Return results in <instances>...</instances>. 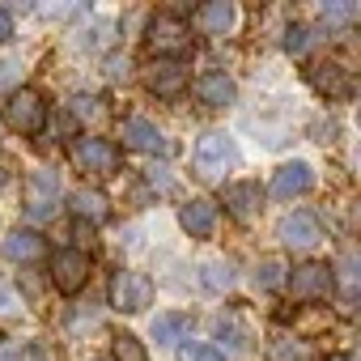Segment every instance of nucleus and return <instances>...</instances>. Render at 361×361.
Returning a JSON list of instances; mask_svg holds the SVG:
<instances>
[{
	"label": "nucleus",
	"mask_w": 361,
	"mask_h": 361,
	"mask_svg": "<svg viewBox=\"0 0 361 361\" xmlns=\"http://www.w3.org/2000/svg\"><path fill=\"white\" fill-rule=\"evenodd\" d=\"M183 336H192V314H157L153 319V340L157 344H178Z\"/></svg>",
	"instance_id": "obj_17"
},
{
	"label": "nucleus",
	"mask_w": 361,
	"mask_h": 361,
	"mask_svg": "<svg viewBox=\"0 0 361 361\" xmlns=\"http://www.w3.org/2000/svg\"><path fill=\"white\" fill-rule=\"evenodd\" d=\"M310 188H314V174H310L306 161H289V166H281L276 178H272V196H276V200H293V196H302V192H310Z\"/></svg>",
	"instance_id": "obj_10"
},
{
	"label": "nucleus",
	"mask_w": 361,
	"mask_h": 361,
	"mask_svg": "<svg viewBox=\"0 0 361 361\" xmlns=\"http://www.w3.org/2000/svg\"><path fill=\"white\" fill-rule=\"evenodd\" d=\"M178 361H226L213 344H188L183 353H178Z\"/></svg>",
	"instance_id": "obj_23"
},
{
	"label": "nucleus",
	"mask_w": 361,
	"mask_h": 361,
	"mask_svg": "<svg viewBox=\"0 0 361 361\" xmlns=\"http://www.w3.org/2000/svg\"><path fill=\"white\" fill-rule=\"evenodd\" d=\"M204 285L209 289H230L234 285V268L230 264H204Z\"/></svg>",
	"instance_id": "obj_21"
},
{
	"label": "nucleus",
	"mask_w": 361,
	"mask_h": 361,
	"mask_svg": "<svg viewBox=\"0 0 361 361\" xmlns=\"http://www.w3.org/2000/svg\"><path fill=\"white\" fill-rule=\"evenodd\" d=\"M0 251H5V259H13V264H35V259H43L47 243L35 230H9L5 243H0Z\"/></svg>",
	"instance_id": "obj_13"
},
{
	"label": "nucleus",
	"mask_w": 361,
	"mask_h": 361,
	"mask_svg": "<svg viewBox=\"0 0 361 361\" xmlns=\"http://www.w3.org/2000/svg\"><path fill=\"white\" fill-rule=\"evenodd\" d=\"M13 310H18V293L0 285V314H13Z\"/></svg>",
	"instance_id": "obj_27"
},
{
	"label": "nucleus",
	"mask_w": 361,
	"mask_h": 361,
	"mask_svg": "<svg viewBox=\"0 0 361 361\" xmlns=\"http://www.w3.org/2000/svg\"><path fill=\"white\" fill-rule=\"evenodd\" d=\"M255 285H259V289H281V285H285V264H281V259H264V264L255 268Z\"/></svg>",
	"instance_id": "obj_20"
},
{
	"label": "nucleus",
	"mask_w": 361,
	"mask_h": 361,
	"mask_svg": "<svg viewBox=\"0 0 361 361\" xmlns=\"http://www.w3.org/2000/svg\"><path fill=\"white\" fill-rule=\"evenodd\" d=\"M196 94H200V102H209V106H230V102H234V81H230L226 73H204V77L196 81Z\"/></svg>",
	"instance_id": "obj_16"
},
{
	"label": "nucleus",
	"mask_w": 361,
	"mask_h": 361,
	"mask_svg": "<svg viewBox=\"0 0 361 361\" xmlns=\"http://www.w3.org/2000/svg\"><path fill=\"white\" fill-rule=\"evenodd\" d=\"M115 361H149L136 336H115Z\"/></svg>",
	"instance_id": "obj_22"
},
{
	"label": "nucleus",
	"mask_w": 361,
	"mask_h": 361,
	"mask_svg": "<svg viewBox=\"0 0 361 361\" xmlns=\"http://www.w3.org/2000/svg\"><path fill=\"white\" fill-rule=\"evenodd\" d=\"M5 119H9V128L22 132V136L43 132V123H47V102H43V94H35V90H13V98H9V106H5Z\"/></svg>",
	"instance_id": "obj_1"
},
{
	"label": "nucleus",
	"mask_w": 361,
	"mask_h": 361,
	"mask_svg": "<svg viewBox=\"0 0 361 361\" xmlns=\"http://www.w3.org/2000/svg\"><path fill=\"white\" fill-rule=\"evenodd\" d=\"M178 226H183L192 238H209L213 234V226H217V204L213 200H188L183 209H178Z\"/></svg>",
	"instance_id": "obj_12"
},
{
	"label": "nucleus",
	"mask_w": 361,
	"mask_h": 361,
	"mask_svg": "<svg viewBox=\"0 0 361 361\" xmlns=\"http://www.w3.org/2000/svg\"><path fill=\"white\" fill-rule=\"evenodd\" d=\"M357 13V5H323V22H348Z\"/></svg>",
	"instance_id": "obj_25"
},
{
	"label": "nucleus",
	"mask_w": 361,
	"mask_h": 361,
	"mask_svg": "<svg viewBox=\"0 0 361 361\" xmlns=\"http://www.w3.org/2000/svg\"><path fill=\"white\" fill-rule=\"evenodd\" d=\"M183 81H188L183 64H157V73L149 77L153 94H178V90H183Z\"/></svg>",
	"instance_id": "obj_19"
},
{
	"label": "nucleus",
	"mask_w": 361,
	"mask_h": 361,
	"mask_svg": "<svg viewBox=\"0 0 361 361\" xmlns=\"http://www.w3.org/2000/svg\"><path fill=\"white\" fill-rule=\"evenodd\" d=\"M9 35H13V18H9V13H5V9H0V43H5V39H9Z\"/></svg>",
	"instance_id": "obj_28"
},
{
	"label": "nucleus",
	"mask_w": 361,
	"mask_h": 361,
	"mask_svg": "<svg viewBox=\"0 0 361 361\" xmlns=\"http://www.w3.org/2000/svg\"><path fill=\"white\" fill-rule=\"evenodd\" d=\"M281 243L285 247H293V251H310L319 238H323V226H319V217L314 213H289L285 221H281Z\"/></svg>",
	"instance_id": "obj_7"
},
{
	"label": "nucleus",
	"mask_w": 361,
	"mask_h": 361,
	"mask_svg": "<svg viewBox=\"0 0 361 361\" xmlns=\"http://www.w3.org/2000/svg\"><path fill=\"white\" fill-rule=\"evenodd\" d=\"M123 145L136 149V153H170V140L157 132V123H149L140 115L123 119Z\"/></svg>",
	"instance_id": "obj_9"
},
{
	"label": "nucleus",
	"mask_w": 361,
	"mask_h": 361,
	"mask_svg": "<svg viewBox=\"0 0 361 361\" xmlns=\"http://www.w3.org/2000/svg\"><path fill=\"white\" fill-rule=\"evenodd\" d=\"M90 281V255L85 251H56L51 255V285L60 293H81Z\"/></svg>",
	"instance_id": "obj_5"
},
{
	"label": "nucleus",
	"mask_w": 361,
	"mask_h": 361,
	"mask_svg": "<svg viewBox=\"0 0 361 361\" xmlns=\"http://www.w3.org/2000/svg\"><path fill=\"white\" fill-rule=\"evenodd\" d=\"M153 302V281L145 272H115L111 281V306L119 314H136Z\"/></svg>",
	"instance_id": "obj_2"
},
{
	"label": "nucleus",
	"mask_w": 361,
	"mask_h": 361,
	"mask_svg": "<svg viewBox=\"0 0 361 361\" xmlns=\"http://www.w3.org/2000/svg\"><path fill=\"white\" fill-rule=\"evenodd\" d=\"M234 5H230V0H209V5H200L196 9V22H200V30L204 35H226L230 26H234Z\"/></svg>",
	"instance_id": "obj_15"
},
{
	"label": "nucleus",
	"mask_w": 361,
	"mask_h": 361,
	"mask_svg": "<svg viewBox=\"0 0 361 361\" xmlns=\"http://www.w3.org/2000/svg\"><path fill=\"white\" fill-rule=\"evenodd\" d=\"M238 161V149H234V140L226 136V132H204L200 136V145H196V170L204 174V178H217L221 170H230Z\"/></svg>",
	"instance_id": "obj_3"
},
{
	"label": "nucleus",
	"mask_w": 361,
	"mask_h": 361,
	"mask_svg": "<svg viewBox=\"0 0 361 361\" xmlns=\"http://www.w3.org/2000/svg\"><path fill=\"white\" fill-rule=\"evenodd\" d=\"M73 161L81 170H90V174H115L119 170V149L111 140H102V136H81L73 145Z\"/></svg>",
	"instance_id": "obj_4"
},
{
	"label": "nucleus",
	"mask_w": 361,
	"mask_h": 361,
	"mask_svg": "<svg viewBox=\"0 0 361 361\" xmlns=\"http://www.w3.org/2000/svg\"><path fill=\"white\" fill-rule=\"evenodd\" d=\"M5 178H9V174H5V166H0V188H5Z\"/></svg>",
	"instance_id": "obj_29"
},
{
	"label": "nucleus",
	"mask_w": 361,
	"mask_h": 361,
	"mask_svg": "<svg viewBox=\"0 0 361 361\" xmlns=\"http://www.w3.org/2000/svg\"><path fill=\"white\" fill-rule=\"evenodd\" d=\"M30 217H51L56 213V200H60V174L56 170H35L30 174Z\"/></svg>",
	"instance_id": "obj_8"
},
{
	"label": "nucleus",
	"mask_w": 361,
	"mask_h": 361,
	"mask_svg": "<svg viewBox=\"0 0 361 361\" xmlns=\"http://www.w3.org/2000/svg\"><path fill=\"white\" fill-rule=\"evenodd\" d=\"M73 111H77L81 119H98V115H102V106H98V98H77V102H73Z\"/></svg>",
	"instance_id": "obj_26"
},
{
	"label": "nucleus",
	"mask_w": 361,
	"mask_h": 361,
	"mask_svg": "<svg viewBox=\"0 0 361 361\" xmlns=\"http://www.w3.org/2000/svg\"><path fill=\"white\" fill-rule=\"evenodd\" d=\"M149 43H153V51H183L188 47V26L170 13H157L149 22Z\"/></svg>",
	"instance_id": "obj_11"
},
{
	"label": "nucleus",
	"mask_w": 361,
	"mask_h": 361,
	"mask_svg": "<svg viewBox=\"0 0 361 361\" xmlns=\"http://www.w3.org/2000/svg\"><path fill=\"white\" fill-rule=\"evenodd\" d=\"M73 213H77L81 221H106V213H111V200H106L102 192H90V188H81V192H73Z\"/></svg>",
	"instance_id": "obj_18"
},
{
	"label": "nucleus",
	"mask_w": 361,
	"mask_h": 361,
	"mask_svg": "<svg viewBox=\"0 0 361 361\" xmlns=\"http://www.w3.org/2000/svg\"><path fill=\"white\" fill-rule=\"evenodd\" d=\"M226 204H230V213L238 221H251L259 213V204H264V188L259 183H230L226 188Z\"/></svg>",
	"instance_id": "obj_14"
},
{
	"label": "nucleus",
	"mask_w": 361,
	"mask_h": 361,
	"mask_svg": "<svg viewBox=\"0 0 361 361\" xmlns=\"http://www.w3.org/2000/svg\"><path fill=\"white\" fill-rule=\"evenodd\" d=\"M306 43H310V30H306V26H289V30H285V51L302 56V51H306Z\"/></svg>",
	"instance_id": "obj_24"
},
{
	"label": "nucleus",
	"mask_w": 361,
	"mask_h": 361,
	"mask_svg": "<svg viewBox=\"0 0 361 361\" xmlns=\"http://www.w3.org/2000/svg\"><path fill=\"white\" fill-rule=\"evenodd\" d=\"M289 289H293L298 302L327 298V293H331V268H327V264H302V268H293Z\"/></svg>",
	"instance_id": "obj_6"
},
{
	"label": "nucleus",
	"mask_w": 361,
	"mask_h": 361,
	"mask_svg": "<svg viewBox=\"0 0 361 361\" xmlns=\"http://www.w3.org/2000/svg\"><path fill=\"white\" fill-rule=\"evenodd\" d=\"M336 361H344V357H336Z\"/></svg>",
	"instance_id": "obj_30"
}]
</instances>
